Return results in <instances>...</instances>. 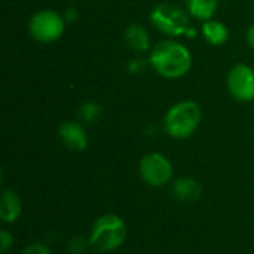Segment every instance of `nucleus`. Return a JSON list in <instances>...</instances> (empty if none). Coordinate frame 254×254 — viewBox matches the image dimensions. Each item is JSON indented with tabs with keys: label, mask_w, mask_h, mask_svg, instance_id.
Instances as JSON below:
<instances>
[{
	"label": "nucleus",
	"mask_w": 254,
	"mask_h": 254,
	"mask_svg": "<svg viewBox=\"0 0 254 254\" xmlns=\"http://www.w3.org/2000/svg\"><path fill=\"white\" fill-rule=\"evenodd\" d=\"M149 61L153 70L162 77L179 79L189 73L192 54L177 40H162L152 48Z\"/></svg>",
	"instance_id": "1"
},
{
	"label": "nucleus",
	"mask_w": 254,
	"mask_h": 254,
	"mask_svg": "<svg viewBox=\"0 0 254 254\" xmlns=\"http://www.w3.org/2000/svg\"><path fill=\"white\" fill-rule=\"evenodd\" d=\"M150 22L156 30L170 37L189 36L195 37L196 31L190 27V19L188 10L173 4V3H159L156 4L149 15Z\"/></svg>",
	"instance_id": "2"
},
{
	"label": "nucleus",
	"mask_w": 254,
	"mask_h": 254,
	"mask_svg": "<svg viewBox=\"0 0 254 254\" xmlns=\"http://www.w3.org/2000/svg\"><path fill=\"white\" fill-rule=\"evenodd\" d=\"M202 121L201 106L195 101H180L174 104L165 115V131L173 138H188L199 127Z\"/></svg>",
	"instance_id": "3"
},
{
	"label": "nucleus",
	"mask_w": 254,
	"mask_h": 254,
	"mask_svg": "<svg viewBox=\"0 0 254 254\" xmlns=\"http://www.w3.org/2000/svg\"><path fill=\"white\" fill-rule=\"evenodd\" d=\"M125 238L127 226L124 220L116 214H104L94 222L91 228L89 244L101 253H109L119 249Z\"/></svg>",
	"instance_id": "4"
},
{
	"label": "nucleus",
	"mask_w": 254,
	"mask_h": 254,
	"mask_svg": "<svg viewBox=\"0 0 254 254\" xmlns=\"http://www.w3.org/2000/svg\"><path fill=\"white\" fill-rule=\"evenodd\" d=\"M28 30L31 37L37 42L51 43L63 36L65 30V19L54 9H42L31 16Z\"/></svg>",
	"instance_id": "5"
},
{
	"label": "nucleus",
	"mask_w": 254,
	"mask_h": 254,
	"mask_svg": "<svg viewBox=\"0 0 254 254\" xmlns=\"http://www.w3.org/2000/svg\"><path fill=\"white\" fill-rule=\"evenodd\" d=\"M140 177L150 188H162L173 177V165L168 158L161 153H147L138 165Z\"/></svg>",
	"instance_id": "6"
},
{
	"label": "nucleus",
	"mask_w": 254,
	"mask_h": 254,
	"mask_svg": "<svg viewBox=\"0 0 254 254\" xmlns=\"http://www.w3.org/2000/svg\"><path fill=\"white\" fill-rule=\"evenodd\" d=\"M231 95L238 101L254 100V68L247 64H237L231 68L226 79Z\"/></svg>",
	"instance_id": "7"
},
{
	"label": "nucleus",
	"mask_w": 254,
	"mask_h": 254,
	"mask_svg": "<svg viewBox=\"0 0 254 254\" xmlns=\"http://www.w3.org/2000/svg\"><path fill=\"white\" fill-rule=\"evenodd\" d=\"M58 134L64 146L73 152H82L88 146V134L77 122H63L58 128Z\"/></svg>",
	"instance_id": "8"
},
{
	"label": "nucleus",
	"mask_w": 254,
	"mask_h": 254,
	"mask_svg": "<svg viewBox=\"0 0 254 254\" xmlns=\"http://www.w3.org/2000/svg\"><path fill=\"white\" fill-rule=\"evenodd\" d=\"M22 204L13 190H3L0 198V219L4 223H13L21 216Z\"/></svg>",
	"instance_id": "9"
},
{
	"label": "nucleus",
	"mask_w": 254,
	"mask_h": 254,
	"mask_svg": "<svg viewBox=\"0 0 254 254\" xmlns=\"http://www.w3.org/2000/svg\"><path fill=\"white\" fill-rule=\"evenodd\" d=\"M173 195L180 201L193 202L202 196V188L196 180L190 177H182L173 185Z\"/></svg>",
	"instance_id": "10"
},
{
	"label": "nucleus",
	"mask_w": 254,
	"mask_h": 254,
	"mask_svg": "<svg viewBox=\"0 0 254 254\" xmlns=\"http://www.w3.org/2000/svg\"><path fill=\"white\" fill-rule=\"evenodd\" d=\"M202 37L205 39V42L211 46H220L223 45L228 37H229V30L228 27L217 21V19H208V21H204L202 24Z\"/></svg>",
	"instance_id": "11"
},
{
	"label": "nucleus",
	"mask_w": 254,
	"mask_h": 254,
	"mask_svg": "<svg viewBox=\"0 0 254 254\" xmlns=\"http://www.w3.org/2000/svg\"><path fill=\"white\" fill-rule=\"evenodd\" d=\"M188 13L198 21L213 19L217 10L219 0H185Z\"/></svg>",
	"instance_id": "12"
},
{
	"label": "nucleus",
	"mask_w": 254,
	"mask_h": 254,
	"mask_svg": "<svg viewBox=\"0 0 254 254\" xmlns=\"http://www.w3.org/2000/svg\"><path fill=\"white\" fill-rule=\"evenodd\" d=\"M125 40L127 45L137 52H144L150 48V37L146 28L138 24H131L125 30Z\"/></svg>",
	"instance_id": "13"
},
{
	"label": "nucleus",
	"mask_w": 254,
	"mask_h": 254,
	"mask_svg": "<svg viewBox=\"0 0 254 254\" xmlns=\"http://www.w3.org/2000/svg\"><path fill=\"white\" fill-rule=\"evenodd\" d=\"M103 113V109L97 103H85L79 109V118L83 122H94L97 121Z\"/></svg>",
	"instance_id": "14"
},
{
	"label": "nucleus",
	"mask_w": 254,
	"mask_h": 254,
	"mask_svg": "<svg viewBox=\"0 0 254 254\" xmlns=\"http://www.w3.org/2000/svg\"><path fill=\"white\" fill-rule=\"evenodd\" d=\"M22 254H51L49 249L42 244V243H33L28 247H25V250L22 252Z\"/></svg>",
	"instance_id": "15"
},
{
	"label": "nucleus",
	"mask_w": 254,
	"mask_h": 254,
	"mask_svg": "<svg viewBox=\"0 0 254 254\" xmlns=\"http://www.w3.org/2000/svg\"><path fill=\"white\" fill-rule=\"evenodd\" d=\"M12 243H13L12 235L7 231H1L0 232V252L3 254L7 253V250L12 247Z\"/></svg>",
	"instance_id": "16"
},
{
	"label": "nucleus",
	"mask_w": 254,
	"mask_h": 254,
	"mask_svg": "<svg viewBox=\"0 0 254 254\" xmlns=\"http://www.w3.org/2000/svg\"><path fill=\"white\" fill-rule=\"evenodd\" d=\"M247 42H249L250 48L254 51V24L249 28V31H247Z\"/></svg>",
	"instance_id": "17"
},
{
	"label": "nucleus",
	"mask_w": 254,
	"mask_h": 254,
	"mask_svg": "<svg viewBox=\"0 0 254 254\" xmlns=\"http://www.w3.org/2000/svg\"><path fill=\"white\" fill-rule=\"evenodd\" d=\"M153 254H164V253H153Z\"/></svg>",
	"instance_id": "18"
}]
</instances>
